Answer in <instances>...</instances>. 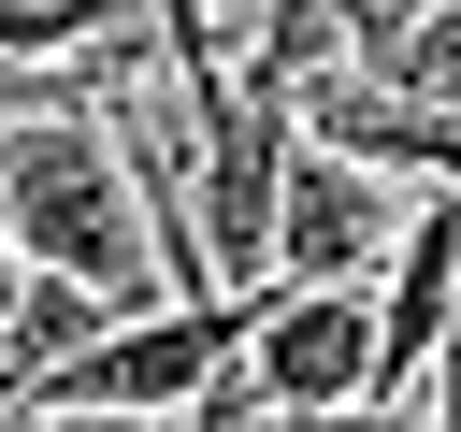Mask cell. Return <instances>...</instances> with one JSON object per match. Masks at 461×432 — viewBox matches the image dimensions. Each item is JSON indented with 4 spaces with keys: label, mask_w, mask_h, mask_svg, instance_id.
<instances>
[{
    "label": "cell",
    "mask_w": 461,
    "mask_h": 432,
    "mask_svg": "<svg viewBox=\"0 0 461 432\" xmlns=\"http://www.w3.org/2000/svg\"><path fill=\"white\" fill-rule=\"evenodd\" d=\"M0 230H14L29 259H58V274L115 288V302H158V288H144V274H158V216H144V173H130V144L101 130V101H72V115H0Z\"/></svg>",
    "instance_id": "cell-1"
},
{
    "label": "cell",
    "mask_w": 461,
    "mask_h": 432,
    "mask_svg": "<svg viewBox=\"0 0 461 432\" xmlns=\"http://www.w3.org/2000/svg\"><path fill=\"white\" fill-rule=\"evenodd\" d=\"M389 245H403L389 173L303 130V158H288V216H274V288H375Z\"/></svg>",
    "instance_id": "cell-2"
},
{
    "label": "cell",
    "mask_w": 461,
    "mask_h": 432,
    "mask_svg": "<svg viewBox=\"0 0 461 432\" xmlns=\"http://www.w3.org/2000/svg\"><path fill=\"white\" fill-rule=\"evenodd\" d=\"M245 374H259L274 403H389L375 288H259V302H245Z\"/></svg>",
    "instance_id": "cell-3"
},
{
    "label": "cell",
    "mask_w": 461,
    "mask_h": 432,
    "mask_svg": "<svg viewBox=\"0 0 461 432\" xmlns=\"http://www.w3.org/2000/svg\"><path fill=\"white\" fill-rule=\"evenodd\" d=\"M447 317H461V187H432V202L403 216L389 274H375V360H389V403H403V389H432Z\"/></svg>",
    "instance_id": "cell-4"
},
{
    "label": "cell",
    "mask_w": 461,
    "mask_h": 432,
    "mask_svg": "<svg viewBox=\"0 0 461 432\" xmlns=\"http://www.w3.org/2000/svg\"><path fill=\"white\" fill-rule=\"evenodd\" d=\"M29 432H173V418H130V403H29Z\"/></svg>",
    "instance_id": "cell-5"
},
{
    "label": "cell",
    "mask_w": 461,
    "mask_h": 432,
    "mask_svg": "<svg viewBox=\"0 0 461 432\" xmlns=\"http://www.w3.org/2000/svg\"><path fill=\"white\" fill-rule=\"evenodd\" d=\"M331 14H346V58H360V43H389V29H418L432 0H331Z\"/></svg>",
    "instance_id": "cell-6"
},
{
    "label": "cell",
    "mask_w": 461,
    "mask_h": 432,
    "mask_svg": "<svg viewBox=\"0 0 461 432\" xmlns=\"http://www.w3.org/2000/svg\"><path fill=\"white\" fill-rule=\"evenodd\" d=\"M14 302H29V245L0 230V360H14Z\"/></svg>",
    "instance_id": "cell-7"
},
{
    "label": "cell",
    "mask_w": 461,
    "mask_h": 432,
    "mask_svg": "<svg viewBox=\"0 0 461 432\" xmlns=\"http://www.w3.org/2000/svg\"><path fill=\"white\" fill-rule=\"evenodd\" d=\"M187 14H202V0H158V29H187Z\"/></svg>",
    "instance_id": "cell-8"
}]
</instances>
